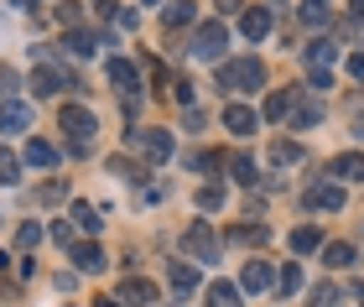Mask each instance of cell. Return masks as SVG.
I'll list each match as a JSON object with an SVG mask.
<instances>
[{"instance_id": "6da1fadb", "label": "cell", "mask_w": 364, "mask_h": 307, "mask_svg": "<svg viewBox=\"0 0 364 307\" xmlns=\"http://www.w3.org/2000/svg\"><path fill=\"white\" fill-rule=\"evenodd\" d=\"M266 84V68L255 58H235V63H219V89L224 94H255Z\"/></svg>"}, {"instance_id": "7a4b0ae2", "label": "cell", "mask_w": 364, "mask_h": 307, "mask_svg": "<svg viewBox=\"0 0 364 307\" xmlns=\"http://www.w3.org/2000/svg\"><path fill=\"white\" fill-rule=\"evenodd\" d=\"M63 131L73 136V151H89V146H94V136H99L94 109H84V104H63Z\"/></svg>"}, {"instance_id": "3957f363", "label": "cell", "mask_w": 364, "mask_h": 307, "mask_svg": "<svg viewBox=\"0 0 364 307\" xmlns=\"http://www.w3.org/2000/svg\"><path fill=\"white\" fill-rule=\"evenodd\" d=\"M125 146L151 156V161H167L172 156V131H156V125H141V131H125Z\"/></svg>"}, {"instance_id": "277c9868", "label": "cell", "mask_w": 364, "mask_h": 307, "mask_svg": "<svg viewBox=\"0 0 364 307\" xmlns=\"http://www.w3.org/2000/svg\"><path fill=\"white\" fill-rule=\"evenodd\" d=\"M182 250H188L193 261L213 266V261H219V235H213L208 224H188V230H182Z\"/></svg>"}, {"instance_id": "5b68a950", "label": "cell", "mask_w": 364, "mask_h": 307, "mask_svg": "<svg viewBox=\"0 0 364 307\" xmlns=\"http://www.w3.org/2000/svg\"><path fill=\"white\" fill-rule=\"evenodd\" d=\"M224 47H229V31H224L219 21H203V26H198V37H193V58H198V63L224 58Z\"/></svg>"}, {"instance_id": "8992f818", "label": "cell", "mask_w": 364, "mask_h": 307, "mask_svg": "<svg viewBox=\"0 0 364 307\" xmlns=\"http://www.w3.org/2000/svg\"><path fill=\"white\" fill-rule=\"evenodd\" d=\"M109 84L125 94V104H141V68L130 58H109Z\"/></svg>"}, {"instance_id": "52a82bcc", "label": "cell", "mask_w": 364, "mask_h": 307, "mask_svg": "<svg viewBox=\"0 0 364 307\" xmlns=\"http://www.w3.org/2000/svg\"><path fill=\"white\" fill-rule=\"evenodd\" d=\"M31 89H37L42 99H47V94H63V89H78V84H73V78L58 68V63H42V68L31 73Z\"/></svg>"}, {"instance_id": "ba28073f", "label": "cell", "mask_w": 364, "mask_h": 307, "mask_svg": "<svg viewBox=\"0 0 364 307\" xmlns=\"http://www.w3.org/2000/svg\"><path fill=\"white\" fill-rule=\"evenodd\" d=\"M307 208H318V214L343 208V183H312V188H307Z\"/></svg>"}, {"instance_id": "9c48e42d", "label": "cell", "mask_w": 364, "mask_h": 307, "mask_svg": "<svg viewBox=\"0 0 364 307\" xmlns=\"http://www.w3.org/2000/svg\"><path fill=\"white\" fill-rule=\"evenodd\" d=\"M271 281H276V271H271L266 261H260V255L240 271V292H255V297H260V292H271Z\"/></svg>"}, {"instance_id": "30bf717a", "label": "cell", "mask_w": 364, "mask_h": 307, "mask_svg": "<svg viewBox=\"0 0 364 307\" xmlns=\"http://www.w3.org/2000/svg\"><path fill=\"white\" fill-rule=\"evenodd\" d=\"M338 58V47L333 42H307L302 47V63H307V78H318V73H328V63Z\"/></svg>"}, {"instance_id": "8fae6325", "label": "cell", "mask_w": 364, "mask_h": 307, "mask_svg": "<svg viewBox=\"0 0 364 307\" xmlns=\"http://www.w3.org/2000/svg\"><path fill=\"white\" fill-rule=\"evenodd\" d=\"M224 131H235V136H250V131H260V115L250 104H229L224 109Z\"/></svg>"}, {"instance_id": "7c38bea8", "label": "cell", "mask_w": 364, "mask_h": 307, "mask_svg": "<svg viewBox=\"0 0 364 307\" xmlns=\"http://www.w3.org/2000/svg\"><path fill=\"white\" fill-rule=\"evenodd\" d=\"M73 266H78V271H89V276H99V271H105L109 261H105V250H99L94 239H78V245H73Z\"/></svg>"}, {"instance_id": "4fadbf2b", "label": "cell", "mask_w": 364, "mask_h": 307, "mask_svg": "<svg viewBox=\"0 0 364 307\" xmlns=\"http://www.w3.org/2000/svg\"><path fill=\"white\" fill-rule=\"evenodd\" d=\"M120 302H125V307H151V302H156V286H151V281H141V276H125Z\"/></svg>"}, {"instance_id": "5bb4252c", "label": "cell", "mask_w": 364, "mask_h": 307, "mask_svg": "<svg viewBox=\"0 0 364 307\" xmlns=\"http://www.w3.org/2000/svg\"><path fill=\"white\" fill-rule=\"evenodd\" d=\"M296 21H302V26H312V31H323L328 21H333V6H328V0H302Z\"/></svg>"}, {"instance_id": "9a60e30c", "label": "cell", "mask_w": 364, "mask_h": 307, "mask_svg": "<svg viewBox=\"0 0 364 307\" xmlns=\"http://www.w3.org/2000/svg\"><path fill=\"white\" fill-rule=\"evenodd\" d=\"M240 31H245L250 42H260V37L271 31V11H266V6H250V11L240 16Z\"/></svg>"}, {"instance_id": "2e32d148", "label": "cell", "mask_w": 364, "mask_h": 307, "mask_svg": "<svg viewBox=\"0 0 364 307\" xmlns=\"http://www.w3.org/2000/svg\"><path fill=\"white\" fill-rule=\"evenodd\" d=\"M333 183H364V156L359 151H343L333 161Z\"/></svg>"}, {"instance_id": "e0dca14e", "label": "cell", "mask_w": 364, "mask_h": 307, "mask_svg": "<svg viewBox=\"0 0 364 307\" xmlns=\"http://www.w3.org/2000/svg\"><path fill=\"white\" fill-rule=\"evenodd\" d=\"M31 125V109L21 104V99H6L0 104V131H26Z\"/></svg>"}, {"instance_id": "ac0fdd59", "label": "cell", "mask_w": 364, "mask_h": 307, "mask_svg": "<svg viewBox=\"0 0 364 307\" xmlns=\"http://www.w3.org/2000/svg\"><path fill=\"white\" fill-rule=\"evenodd\" d=\"M167 281H172V292H198V271L188 261H172L167 266Z\"/></svg>"}, {"instance_id": "d6986e66", "label": "cell", "mask_w": 364, "mask_h": 307, "mask_svg": "<svg viewBox=\"0 0 364 307\" xmlns=\"http://www.w3.org/2000/svg\"><path fill=\"white\" fill-rule=\"evenodd\" d=\"M26 161L53 172V167H58V146H53V141H26Z\"/></svg>"}, {"instance_id": "ffe728a7", "label": "cell", "mask_w": 364, "mask_h": 307, "mask_svg": "<svg viewBox=\"0 0 364 307\" xmlns=\"http://www.w3.org/2000/svg\"><path fill=\"white\" fill-rule=\"evenodd\" d=\"M291 131H307V125H318L323 120V104H312V99H302V104H291Z\"/></svg>"}, {"instance_id": "44dd1931", "label": "cell", "mask_w": 364, "mask_h": 307, "mask_svg": "<svg viewBox=\"0 0 364 307\" xmlns=\"http://www.w3.org/2000/svg\"><path fill=\"white\" fill-rule=\"evenodd\" d=\"M161 16H167V26H193L198 21V6H193V0H172Z\"/></svg>"}, {"instance_id": "7402d4cb", "label": "cell", "mask_w": 364, "mask_h": 307, "mask_svg": "<svg viewBox=\"0 0 364 307\" xmlns=\"http://www.w3.org/2000/svg\"><path fill=\"white\" fill-rule=\"evenodd\" d=\"M68 53L73 58H94L99 53V37H94V31H68Z\"/></svg>"}, {"instance_id": "603a6c76", "label": "cell", "mask_w": 364, "mask_h": 307, "mask_svg": "<svg viewBox=\"0 0 364 307\" xmlns=\"http://www.w3.org/2000/svg\"><path fill=\"white\" fill-rule=\"evenodd\" d=\"M208 307H240V286L213 281V286H208Z\"/></svg>"}, {"instance_id": "cb8c5ba5", "label": "cell", "mask_w": 364, "mask_h": 307, "mask_svg": "<svg viewBox=\"0 0 364 307\" xmlns=\"http://www.w3.org/2000/svg\"><path fill=\"white\" fill-rule=\"evenodd\" d=\"M271 161H276V167H296V161H302V146H296V141H276Z\"/></svg>"}, {"instance_id": "d4e9b609", "label": "cell", "mask_w": 364, "mask_h": 307, "mask_svg": "<svg viewBox=\"0 0 364 307\" xmlns=\"http://www.w3.org/2000/svg\"><path fill=\"white\" fill-rule=\"evenodd\" d=\"M323 261H328V266H354V245L333 239V245H323Z\"/></svg>"}, {"instance_id": "484cf974", "label": "cell", "mask_w": 364, "mask_h": 307, "mask_svg": "<svg viewBox=\"0 0 364 307\" xmlns=\"http://www.w3.org/2000/svg\"><path fill=\"white\" fill-rule=\"evenodd\" d=\"M276 286H281V292H287V297H291V292H302V266H296V261H291V266H281Z\"/></svg>"}, {"instance_id": "4316f807", "label": "cell", "mask_w": 364, "mask_h": 307, "mask_svg": "<svg viewBox=\"0 0 364 307\" xmlns=\"http://www.w3.org/2000/svg\"><path fill=\"white\" fill-rule=\"evenodd\" d=\"M198 208H203V214H219L224 208V188L213 183V188H198Z\"/></svg>"}, {"instance_id": "83f0119b", "label": "cell", "mask_w": 364, "mask_h": 307, "mask_svg": "<svg viewBox=\"0 0 364 307\" xmlns=\"http://www.w3.org/2000/svg\"><path fill=\"white\" fill-rule=\"evenodd\" d=\"M73 224H78V230H89V235H94L99 224H105V214H94L89 203H73Z\"/></svg>"}, {"instance_id": "f1b7e54d", "label": "cell", "mask_w": 364, "mask_h": 307, "mask_svg": "<svg viewBox=\"0 0 364 307\" xmlns=\"http://www.w3.org/2000/svg\"><path fill=\"white\" fill-rule=\"evenodd\" d=\"M318 245H323L318 230H291V250H296V255H307V250H318Z\"/></svg>"}, {"instance_id": "f546056e", "label": "cell", "mask_w": 364, "mask_h": 307, "mask_svg": "<svg viewBox=\"0 0 364 307\" xmlns=\"http://www.w3.org/2000/svg\"><path fill=\"white\" fill-rule=\"evenodd\" d=\"M291 104H296L291 94H287V89H276L271 99H266V115H271V120H281V115H291Z\"/></svg>"}, {"instance_id": "4dcf8cb0", "label": "cell", "mask_w": 364, "mask_h": 307, "mask_svg": "<svg viewBox=\"0 0 364 307\" xmlns=\"http://www.w3.org/2000/svg\"><path fill=\"white\" fill-rule=\"evenodd\" d=\"M235 239H240V245H266V224H240Z\"/></svg>"}, {"instance_id": "1f68e13d", "label": "cell", "mask_w": 364, "mask_h": 307, "mask_svg": "<svg viewBox=\"0 0 364 307\" xmlns=\"http://www.w3.org/2000/svg\"><path fill=\"white\" fill-rule=\"evenodd\" d=\"M16 177H21V161H16L6 146H0V183H16Z\"/></svg>"}, {"instance_id": "d6a6232c", "label": "cell", "mask_w": 364, "mask_h": 307, "mask_svg": "<svg viewBox=\"0 0 364 307\" xmlns=\"http://www.w3.org/2000/svg\"><path fill=\"white\" fill-rule=\"evenodd\" d=\"M58 21H63V26H78V21H84V6H78V0H63V6H58Z\"/></svg>"}, {"instance_id": "836d02e7", "label": "cell", "mask_w": 364, "mask_h": 307, "mask_svg": "<svg viewBox=\"0 0 364 307\" xmlns=\"http://www.w3.org/2000/svg\"><path fill=\"white\" fill-rule=\"evenodd\" d=\"M229 167H235V183H255V161L250 156H235Z\"/></svg>"}, {"instance_id": "e575fe53", "label": "cell", "mask_w": 364, "mask_h": 307, "mask_svg": "<svg viewBox=\"0 0 364 307\" xmlns=\"http://www.w3.org/2000/svg\"><path fill=\"white\" fill-rule=\"evenodd\" d=\"M37 239H42V224H21V230H16V245L21 250H31Z\"/></svg>"}, {"instance_id": "d590c367", "label": "cell", "mask_w": 364, "mask_h": 307, "mask_svg": "<svg viewBox=\"0 0 364 307\" xmlns=\"http://www.w3.org/2000/svg\"><path fill=\"white\" fill-rule=\"evenodd\" d=\"M47 235H53V239H58V245H68V250L78 245V239H73V224H53V230H47Z\"/></svg>"}, {"instance_id": "8d00e7d4", "label": "cell", "mask_w": 364, "mask_h": 307, "mask_svg": "<svg viewBox=\"0 0 364 307\" xmlns=\"http://www.w3.org/2000/svg\"><path fill=\"white\" fill-rule=\"evenodd\" d=\"M16 89H21V78H16L11 68H0V94H6V99H16Z\"/></svg>"}, {"instance_id": "74e56055", "label": "cell", "mask_w": 364, "mask_h": 307, "mask_svg": "<svg viewBox=\"0 0 364 307\" xmlns=\"http://www.w3.org/2000/svg\"><path fill=\"white\" fill-rule=\"evenodd\" d=\"M172 99L193 109V84H188V78H177V84H172Z\"/></svg>"}, {"instance_id": "f35d334b", "label": "cell", "mask_w": 364, "mask_h": 307, "mask_svg": "<svg viewBox=\"0 0 364 307\" xmlns=\"http://www.w3.org/2000/svg\"><path fill=\"white\" fill-rule=\"evenodd\" d=\"M63 193H68L63 183H47V188H42V203H63Z\"/></svg>"}, {"instance_id": "ab89813d", "label": "cell", "mask_w": 364, "mask_h": 307, "mask_svg": "<svg viewBox=\"0 0 364 307\" xmlns=\"http://www.w3.org/2000/svg\"><path fill=\"white\" fill-rule=\"evenodd\" d=\"M318 307H343V297L333 292V286H323V292H318Z\"/></svg>"}, {"instance_id": "60d3db41", "label": "cell", "mask_w": 364, "mask_h": 307, "mask_svg": "<svg viewBox=\"0 0 364 307\" xmlns=\"http://www.w3.org/2000/svg\"><path fill=\"white\" fill-rule=\"evenodd\" d=\"M114 26H120V31H136V11H114Z\"/></svg>"}, {"instance_id": "b9f144b4", "label": "cell", "mask_w": 364, "mask_h": 307, "mask_svg": "<svg viewBox=\"0 0 364 307\" xmlns=\"http://www.w3.org/2000/svg\"><path fill=\"white\" fill-rule=\"evenodd\" d=\"M89 6H94V16H109V21H114V11H120L114 0H89Z\"/></svg>"}, {"instance_id": "7bdbcfd3", "label": "cell", "mask_w": 364, "mask_h": 307, "mask_svg": "<svg viewBox=\"0 0 364 307\" xmlns=\"http://www.w3.org/2000/svg\"><path fill=\"white\" fill-rule=\"evenodd\" d=\"M349 73H354L359 84H364V53H354V58H349Z\"/></svg>"}, {"instance_id": "ee69618b", "label": "cell", "mask_w": 364, "mask_h": 307, "mask_svg": "<svg viewBox=\"0 0 364 307\" xmlns=\"http://www.w3.org/2000/svg\"><path fill=\"white\" fill-rule=\"evenodd\" d=\"M349 16H354V21L364 26V0H349Z\"/></svg>"}, {"instance_id": "f6af8a7d", "label": "cell", "mask_w": 364, "mask_h": 307, "mask_svg": "<svg viewBox=\"0 0 364 307\" xmlns=\"http://www.w3.org/2000/svg\"><path fill=\"white\" fill-rule=\"evenodd\" d=\"M99 307H120V302H99Z\"/></svg>"}, {"instance_id": "bcb514c9", "label": "cell", "mask_w": 364, "mask_h": 307, "mask_svg": "<svg viewBox=\"0 0 364 307\" xmlns=\"http://www.w3.org/2000/svg\"><path fill=\"white\" fill-rule=\"evenodd\" d=\"M146 6H156V0H146Z\"/></svg>"}]
</instances>
